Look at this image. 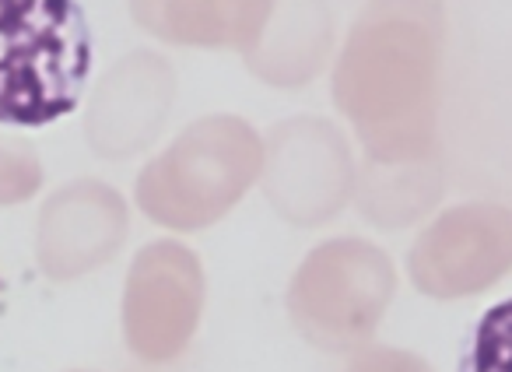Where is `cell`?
I'll list each match as a JSON object with an SVG mask.
<instances>
[{"instance_id":"1","label":"cell","mask_w":512,"mask_h":372,"mask_svg":"<svg viewBox=\"0 0 512 372\" xmlns=\"http://www.w3.org/2000/svg\"><path fill=\"white\" fill-rule=\"evenodd\" d=\"M442 11L435 0H372L348 32L334 102L369 162H435Z\"/></svg>"},{"instance_id":"2","label":"cell","mask_w":512,"mask_h":372,"mask_svg":"<svg viewBox=\"0 0 512 372\" xmlns=\"http://www.w3.org/2000/svg\"><path fill=\"white\" fill-rule=\"evenodd\" d=\"M92 25L78 0H0V127H46L81 106Z\"/></svg>"},{"instance_id":"3","label":"cell","mask_w":512,"mask_h":372,"mask_svg":"<svg viewBox=\"0 0 512 372\" xmlns=\"http://www.w3.org/2000/svg\"><path fill=\"white\" fill-rule=\"evenodd\" d=\"M264 169V141L239 116L190 123L137 176V204L151 222L197 232L225 218Z\"/></svg>"},{"instance_id":"4","label":"cell","mask_w":512,"mask_h":372,"mask_svg":"<svg viewBox=\"0 0 512 372\" xmlns=\"http://www.w3.org/2000/svg\"><path fill=\"white\" fill-rule=\"evenodd\" d=\"M393 292L397 274L379 246L365 239H330L295 271L288 316L316 348L351 351L376 334Z\"/></svg>"},{"instance_id":"5","label":"cell","mask_w":512,"mask_h":372,"mask_svg":"<svg viewBox=\"0 0 512 372\" xmlns=\"http://www.w3.org/2000/svg\"><path fill=\"white\" fill-rule=\"evenodd\" d=\"M264 194L285 222L323 225L348 204L355 165L348 141L320 116L278 123L264 141Z\"/></svg>"},{"instance_id":"6","label":"cell","mask_w":512,"mask_h":372,"mask_svg":"<svg viewBox=\"0 0 512 372\" xmlns=\"http://www.w3.org/2000/svg\"><path fill=\"white\" fill-rule=\"evenodd\" d=\"M204 313V267L197 253L172 239L144 246L123 292V334L144 362H172L190 344Z\"/></svg>"},{"instance_id":"7","label":"cell","mask_w":512,"mask_h":372,"mask_svg":"<svg viewBox=\"0 0 512 372\" xmlns=\"http://www.w3.org/2000/svg\"><path fill=\"white\" fill-rule=\"evenodd\" d=\"M411 281L432 299H463L491 288L512 267V211L460 204L442 211L411 250Z\"/></svg>"},{"instance_id":"8","label":"cell","mask_w":512,"mask_h":372,"mask_svg":"<svg viewBox=\"0 0 512 372\" xmlns=\"http://www.w3.org/2000/svg\"><path fill=\"white\" fill-rule=\"evenodd\" d=\"M127 236V204L95 179H78L50 197L39 218L36 253L50 278L67 281L95 271Z\"/></svg>"},{"instance_id":"9","label":"cell","mask_w":512,"mask_h":372,"mask_svg":"<svg viewBox=\"0 0 512 372\" xmlns=\"http://www.w3.org/2000/svg\"><path fill=\"white\" fill-rule=\"evenodd\" d=\"M176 99V78L158 53H130L95 88L88 141L99 155L127 158L155 141Z\"/></svg>"},{"instance_id":"10","label":"cell","mask_w":512,"mask_h":372,"mask_svg":"<svg viewBox=\"0 0 512 372\" xmlns=\"http://www.w3.org/2000/svg\"><path fill=\"white\" fill-rule=\"evenodd\" d=\"M334 25L323 0H271L267 22L246 50V64L256 78L292 88L316 78L330 53Z\"/></svg>"},{"instance_id":"11","label":"cell","mask_w":512,"mask_h":372,"mask_svg":"<svg viewBox=\"0 0 512 372\" xmlns=\"http://www.w3.org/2000/svg\"><path fill=\"white\" fill-rule=\"evenodd\" d=\"M130 11L162 43L246 53L264 29L271 0H130Z\"/></svg>"},{"instance_id":"12","label":"cell","mask_w":512,"mask_h":372,"mask_svg":"<svg viewBox=\"0 0 512 372\" xmlns=\"http://www.w3.org/2000/svg\"><path fill=\"white\" fill-rule=\"evenodd\" d=\"M439 197V169L435 162L379 165L369 162L362 183V211L383 229H400L428 211Z\"/></svg>"},{"instance_id":"13","label":"cell","mask_w":512,"mask_h":372,"mask_svg":"<svg viewBox=\"0 0 512 372\" xmlns=\"http://www.w3.org/2000/svg\"><path fill=\"white\" fill-rule=\"evenodd\" d=\"M460 372H512V299L481 313L460 358Z\"/></svg>"},{"instance_id":"14","label":"cell","mask_w":512,"mask_h":372,"mask_svg":"<svg viewBox=\"0 0 512 372\" xmlns=\"http://www.w3.org/2000/svg\"><path fill=\"white\" fill-rule=\"evenodd\" d=\"M43 186L39 155L22 141H0V204H22Z\"/></svg>"},{"instance_id":"15","label":"cell","mask_w":512,"mask_h":372,"mask_svg":"<svg viewBox=\"0 0 512 372\" xmlns=\"http://www.w3.org/2000/svg\"><path fill=\"white\" fill-rule=\"evenodd\" d=\"M348 372H432V365L421 362L411 351H393V348H369L362 355L351 358Z\"/></svg>"}]
</instances>
